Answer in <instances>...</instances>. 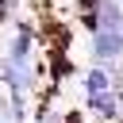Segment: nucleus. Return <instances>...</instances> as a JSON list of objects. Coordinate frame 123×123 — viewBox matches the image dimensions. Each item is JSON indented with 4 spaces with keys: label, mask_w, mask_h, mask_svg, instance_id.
I'll return each mask as SVG.
<instances>
[{
    "label": "nucleus",
    "mask_w": 123,
    "mask_h": 123,
    "mask_svg": "<svg viewBox=\"0 0 123 123\" xmlns=\"http://www.w3.org/2000/svg\"><path fill=\"white\" fill-rule=\"evenodd\" d=\"M92 50H96L104 62H111V58L123 54V35H119V31H96V35H92Z\"/></svg>",
    "instance_id": "obj_1"
},
{
    "label": "nucleus",
    "mask_w": 123,
    "mask_h": 123,
    "mask_svg": "<svg viewBox=\"0 0 123 123\" xmlns=\"http://www.w3.org/2000/svg\"><path fill=\"white\" fill-rule=\"evenodd\" d=\"M85 88H88V92H108V73H104V69H88Z\"/></svg>",
    "instance_id": "obj_2"
},
{
    "label": "nucleus",
    "mask_w": 123,
    "mask_h": 123,
    "mask_svg": "<svg viewBox=\"0 0 123 123\" xmlns=\"http://www.w3.org/2000/svg\"><path fill=\"white\" fill-rule=\"evenodd\" d=\"M88 100H92V108H96V111H104V115H111V111H115V104H111V96H108V92H88Z\"/></svg>",
    "instance_id": "obj_3"
},
{
    "label": "nucleus",
    "mask_w": 123,
    "mask_h": 123,
    "mask_svg": "<svg viewBox=\"0 0 123 123\" xmlns=\"http://www.w3.org/2000/svg\"><path fill=\"white\" fill-rule=\"evenodd\" d=\"M119 4H123V0H119Z\"/></svg>",
    "instance_id": "obj_4"
}]
</instances>
